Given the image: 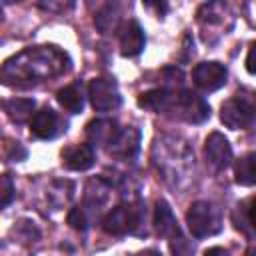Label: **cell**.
I'll return each instance as SVG.
<instances>
[{
  "label": "cell",
  "mask_w": 256,
  "mask_h": 256,
  "mask_svg": "<svg viewBox=\"0 0 256 256\" xmlns=\"http://www.w3.org/2000/svg\"><path fill=\"white\" fill-rule=\"evenodd\" d=\"M246 70L256 76V42L250 44V50H248V56H246Z\"/></svg>",
  "instance_id": "22"
},
{
  "label": "cell",
  "mask_w": 256,
  "mask_h": 256,
  "mask_svg": "<svg viewBox=\"0 0 256 256\" xmlns=\"http://www.w3.org/2000/svg\"><path fill=\"white\" fill-rule=\"evenodd\" d=\"M62 130H66V122H62L60 116L48 106L34 112V116L30 120V132L40 140H52Z\"/></svg>",
  "instance_id": "9"
},
{
  "label": "cell",
  "mask_w": 256,
  "mask_h": 256,
  "mask_svg": "<svg viewBox=\"0 0 256 256\" xmlns=\"http://www.w3.org/2000/svg\"><path fill=\"white\" fill-rule=\"evenodd\" d=\"M228 70L220 62H200L192 70V82L202 90V92H214L226 84Z\"/></svg>",
  "instance_id": "7"
},
{
  "label": "cell",
  "mask_w": 256,
  "mask_h": 256,
  "mask_svg": "<svg viewBox=\"0 0 256 256\" xmlns=\"http://www.w3.org/2000/svg\"><path fill=\"white\" fill-rule=\"evenodd\" d=\"M136 256H160V254L154 252V250H146V252H140V254H136Z\"/></svg>",
  "instance_id": "25"
},
{
  "label": "cell",
  "mask_w": 256,
  "mask_h": 256,
  "mask_svg": "<svg viewBox=\"0 0 256 256\" xmlns=\"http://www.w3.org/2000/svg\"><path fill=\"white\" fill-rule=\"evenodd\" d=\"M14 198V184H12V178L8 174L2 176V182H0V206L6 208Z\"/></svg>",
  "instance_id": "19"
},
{
  "label": "cell",
  "mask_w": 256,
  "mask_h": 256,
  "mask_svg": "<svg viewBox=\"0 0 256 256\" xmlns=\"http://www.w3.org/2000/svg\"><path fill=\"white\" fill-rule=\"evenodd\" d=\"M186 224L188 230L192 232L194 238H206V236H214L220 232L222 228V220H220V210L204 200L194 202L188 212H186Z\"/></svg>",
  "instance_id": "3"
},
{
  "label": "cell",
  "mask_w": 256,
  "mask_h": 256,
  "mask_svg": "<svg viewBox=\"0 0 256 256\" xmlns=\"http://www.w3.org/2000/svg\"><path fill=\"white\" fill-rule=\"evenodd\" d=\"M94 160L96 156L90 144H74L62 150V164L68 170H76V172L88 170L90 166H94Z\"/></svg>",
  "instance_id": "13"
},
{
  "label": "cell",
  "mask_w": 256,
  "mask_h": 256,
  "mask_svg": "<svg viewBox=\"0 0 256 256\" xmlns=\"http://www.w3.org/2000/svg\"><path fill=\"white\" fill-rule=\"evenodd\" d=\"M144 44H146V36L142 26L138 24V20H128V24L120 34V54L126 58L138 56L144 50Z\"/></svg>",
  "instance_id": "12"
},
{
  "label": "cell",
  "mask_w": 256,
  "mask_h": 256,
  "mask_svg": "<svg viewBox=\"0 0 256 256\" xmlns=\"http://www.w3.org/2000/svg\"><path fill=\"white\" fill-rule=\"evenodd\" d=\"M122 128H118V122L116 120H110V118H98V120H92L88 126H86V136L90 140V146H108L116 140V136L120 134Z\"/></svg>",
  "instance_id": "10"
},
{
  "label": "cell",
  "mask_w": 256,
  "mask_h": 256,
  "mask_svg": "<svg viewBox=\"0 0 256 256\" xmlns=\"http://www.w3.org/2000/svg\"><path fill=\"white\" fill-rule=\"evenodd\" d=\"M154 228H156V232H158L162 238H168V240L180 232L178 222H176V218H174V212H172V208L168 206L166 200H158V202H156V210H154Z\"/></svg>",
  "instance_id": "14"
},
{
  "label": "cell",
  "mask_w": 256,
  "mask_h": 256,
  "mask_svg": "<svg viewBox=\"0 0 256 256\" xmlns=\"http://www.w3.org/2000/svg\"><path fill=\"white\" fill-rule=\"evenodd\" d=\"M138 106L190 124H202L210 118V106L190 90L154 88L138 96Z\"/></svg>",
  "instance_id": "2"
},
{
  "label": "cell",
  "mask_w": 256,
  "mask_h": 256,
  "mask_svg": "<svg viewBox=\"0 0 256 256\" xmlns=\"http://www.w3.org/2000/svg\"><path fill=\"white\" fill-rule=\"evenodd\" d=\"M68 68V56L56 46L26 48L2 66V80L10 86H30L60 76Z\"/></svg>",
  "instance_id": "1"
},
{
  "label": "cell",
  "mask_w": 256,
  "mask_h": 256,
  "mask_svg": "<svg viewBox=\"0 0 256 256\" xmlns=\"http://www.w3.org/2000/svg\"><path fill=\"white\" fill-rule=\"evenodd\" d=\"M6 158H8V160H16V162H18V160H24V158H26V150H24L18 142H14L12 148L6 152Z\"/></svg>",
  "instance_id": "21"
},
{
  "label": "cell",
  "mask_w": 256,
  "mask_h": 256,
  "mask_svg": "<svg viewBox=\"0 0 256 256\" xmlns=\"http://www.w3.org/2000/svg\"><path fill=\"white\" fill-rule=\"evenodd\" d=\"M204 158H206V164L214 172L226 170L230 166V162H232V148H230L228 140L220 132H212L206 138V142H204Z\"/></svg>",
  "instance_id": "8"
},
{
  "label": "cell",
  "mask_w": 256,
  "mask_h": 256,
  "mask_svg": "<svg viewBox=\"0 0 256 256\" xmlns=\"http://www.w3.org/2000/svg\"><path fill=\"white\" fill-rule=\"evenodd\" d=\"M246 256H256V246H250L248 252H246Z\"/></svg>",
  "instance_id": "26"
},
{
  "label": "cell",
  "mask_w": 256,
  "mask_h": 256,
  "mask_svg": "<svg viewBox=\"0 0 256 256\" xmlns=\"http://www.w3.org/2000/svg\"><path fill=\"white\" fill-rule=\"evenodd\" d=\"M68 224L76 230H86L88 228V218H86V212L82 208H74L70 210L68 214Z\"/></svg>",
  "instance_id": "20"
},
{
  "label": "cell",
  "mask_w": 256,
  "mask_h": 256,
  "mask_svg": "<svg viewBox=\"0 0 256 256\" xmlns=\"http://www.w3.org/2000/svg\"><path fill=\"white\" fill-rule=\"evenodd\" d=\"M170 250L174 256H192L194 254V246L182 236V232H178L176 236L170 238Z\"/></svg>",
  "instance_id": "18"
},
{
  "label": "cell",
  "mask_w": 256,
  "mask_h": 256,
  "mask_svg": "<svg viewBox=\"0 0 256 256\" xmlns=\"http://www.w3.org/2000/svg\"><path fill=\"white\" fill-rule=\"evenodd\" d=\"M144 218H146V212L140 204H122L106 214V218L102 220V228L114 236L136 234Z\"/></svg>",
  "instance_id": "4"
},
{
  "label": "cell",
  "mask_w": 256,
  "mask_h": 256,
  "mask_svg": "<svg viewBox=\"0 0 256 256\" xmlns=\"http://www.w3.org/2000/svg\"><path fill=\"white\" fill-rule=\"evenodd\" d=\"M56 100L70 114H80L82 108H84V96H82V90L76 84H70V86L60 88L58 94H56Z\"/></svg>",
  "instance_id": "17"
},
{
  "label": "cell",
  "mask_w": 256,
  "mask_h": 256,
  "mask_svg": "<svg viewBox=\"0 0 256 256\" xmlns=\"http://www.w3.org/2000/svg\"><path fill=\"white\" fill-rule=\"evenodd\" d=\"M234 178L240 186H254L256 184V152H248L236 160Z\"/></svg>",
  "instance_id": "16"
},
{
  "label": "cell",
  "mask_w": 256,
  "mask_h": 256,
  "mask_svg": "<svg viewBox=\"0 0 256 256\" xmlns=\"http://www.w3.org/2000/svg\"><path fill=\"white\" fill-rule=\"evenodd\" d=\"M88 96L94 110L98 112H110L122 104L120 90L112 78H94L88 84Z\"/></svg>",
  "instance_id": "6"
},
{
  "label": "cell",
  "mask_w": 256,
  "mask_h": 256,
  "mask_svg": "<svg viewBox=\"0 0 256 256\" xmlns=\"http://www.w3.org/2000/svg\"><path fill=\"white\" fill-rule=\"evenodd\" d=\"M204 256H228V252L224 248H220V246H214V248H208L204 252Z\"/></svg>",
  "instance_id": "23"
},
{
  "label": "cell",
  "mask_w": 256,
  "mask_h": 256,
  "mask_svg": "<svg viewBox=\"0 0 256 256\" xmlns=\"http://www.w3.org/2000/svg\"><path fill=\"white\" fill-rule=\"evenodd\" d=\"M34 100L32 98H10V100H4V112L6 116L16 122V124H24L30 116H34Z\"/></svg>",
  "instance_id": "15"
},
{
  "label": "cell",
  "mask_w": 256,
  "mask_h": 256,
  "mask_svg": "<svg viewBox=\"0 0 256 256\" xmlns=\"http://www.w3.org/2000/svg\"><path fill=\"white\" fill-rule=\"evenodd\" d=\"M138 144H140V132L134 126H126L120 130L116 140L110 144L108 154L122 158V160H132L138 154V148H140Z\"/></svg>",
  "instance_id": "11"
},
{
  "label": "cell",
  "mask_w": 256,
  "mask_h": 256,
  "mask_svg": "<svg viewBox=\"0 0 256 256\" xmlns=\"http://www.w3.org/2000/svg\"><path fill=\"white\" fill-rule=\"evenodd\" d=\"M248 218H250L252 226L256 228V198H252V202H250V208H248Z\"/></svg>",
  "instance_id": "24"
},
{
  "label": "cell",
  "mask_w": 256,
  "mask_h": 256,
  "mask_svg": "<svg viewBox=\"0 0 256 256\" xmlns=\"http://www.w3.org/2000/svg\"><path fill=\"white\" fill-rule=\"evenodd\" d=\"M256 118V102L244 94L228 98L220 108V120L232 130L248 128Z\"/></svg>",
  "instance_id": "5"
}]
</instances>
